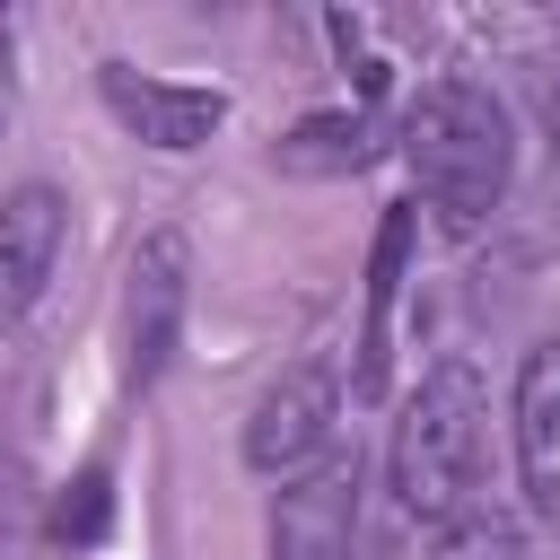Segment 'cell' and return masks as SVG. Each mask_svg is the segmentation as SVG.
Wrapping results in <instances>:
<instances>
[{
	"label": "cell",
	"mask_w": 560,
	"mask_h": 560,
	"mask_svg": "<svg viewBox=\"0 0 560 560\" xmlns=\"http://www.w3.org/2000/svg\"><path fill=\"white\" fill-rule=\"evenodd\" d=\"M411 236H420V201H394L376 219V254H368V324H359V359H350V394L376 402L385 394V359H394V306L411 280Z\"/></svg>",
	"instance_id": "8"
},
{
	"label": "cell",
	"mask_w": 560,
	"mask_h": 560,
	"mask_svg": "<svg viewBox=\"0 0 560 560\" xmlns=\"http://www.w3.org/2000/svg\"><path fill=\"white\" fill-rule=\"evenodd\" d=\"M438 560H525V534H516L508 508H464L438 534Z\"/></svg>",
	"instance_id": "12"
},
{
	"label": "cell",
	"mask_w": 560,
	"mask_h": 560,
	"mask_svg": "<svg viewBox=\"0 0 560 560\" xmlns=\"http://www.w3.org/2000/svg\"><path fill=\"white\" fill-rule=\"evenodd\" d=\"M376 149H385V122H376L368 105H350V114H306L271 158H280L289 175H359Z\"/></svg>",
	"instance_id": "10"
},
{
	"label": "cell",
	"mask_w": 560,
	"mask_h": 560,
	"mask_svg": "<svg viewBox=\"0 0 560 560\" xmlns=\"http://www.w3.org/2000/svg\"><path fill=\"white\" fill-rule=\"evenodd\" d=\"M61 236H70V201L52 184H18L0 201V341L35 315V298L61 262Z\"/></svg>",
	"instance_id": "7"
},
{
	"label": "cell",
	"mask_w": 560,
	"mask_h": 560,
	"mask_svg": "<svg viewBox=\"0 0 560 560\" xmlns=\"http://www.w3.org/2000/svg\"><path fill=\"white\" fill-rule=\"evenodd\" d=\"M332 438H341V368H332V359L280 368V376L254 394V411H245V464L271 472V481L315 472V464L332 455Z\"/></svg>",
	"instance_id": "3"
},
{
	"label": "cell",
	"mask_w": 560,
	"mask_h": 560,
	"mask_svg": "<svg viewBox=\"0 0 560 560\" xmlns=\"http://www.w3.org/2000/svg\"><path fill=\"white\" fill-rule=\"evenodd\" d=\"M105 525H114V472L105 464H88L79 481H61L44 499V542L52 551H88V542H105Z\"/></svg>",
	"instance_id": "11"
},
{
	"label": "cell",
	"mask_w": 560,
	"mask_h": 560,
	"mask_svg": "<svg viewBox=\"0 0 560 560\" xmlns=\"http://www.w3.org/2000/svg\"><path fill=\"white\" fill-rule=\"evenodd\" d=\"M516 472H525V499L560 525V332L534 341L516 368Z\"/></svg>",
	"instance_id": "9"
},
{
	"label": "cell",
	"mask_w": 560,
	"mask_h": 560,
	"mask_svg": "<svg viewBox=\"0 0 560 560\" xmlns=\"http://www.w3.org/2000/svg\"><path fill=\"white\" fill-rule=\"evenodd\" d=\"M359 490H368L359 446H332L315 472L280 481V499H271V560H350V542H359Z\"/></svg>",
	"instance_id": "4"
},
{
	"label": "cell",
	"mask_w": 560,
	"mask_h": 560,
	"mask_svg": "<svg viewBox=\"0 0 560 560\" xmlns=\"http://www.w3.org/2000/svg\"><path fill=\"white\" fill-rule=\"evenodd\" d=\"M184 271H192V254H184L175 228L140 236L131 289H122V376H131V385H158L166 359H175V332H184Z\"/></svg>",
	"instance_id": "5"
},
{
	"label": "cell",
	"mask_w": 560,
	"mask_h": 560,
	"mask_svg": "<svg viewBox=\"0 0 560 560\" xmlns=\"http://www.w3.org/2000/svg\"><path fill=\"white\" fill-rule=\"evenodd\" d=\"M542 131H551V158H560V79H542Z\"/></svg>",
	"instance_id": "13"
},
{
	"label": "cell",
	"mask_w": 560,
	"mask_h": 560,
	"mask_svg": "<svg viewBox=\"0 0 560 560\" xmlns=\"http://www.w3.org/2000/svg\"><path fill=\"white\" fill-rule=\"evenodd\" d=\"M402 158H411L420 201L446 228H472L508 192V166H516L508 105L490 88H472V79H429L411 96V114H402Z\"/></svg>",
	"instance_id": "1"
},
{
	"label": "cell",
	"mask_w": 560,
	"mask_h": 560,
	"mask_svg": "<svg viewBox=\"0 0 560 560\" xmlns=\"http://www.w3.org/2000/svg\"><path fill=\"white\" fill-rule=\"evenodd\" d=\"M481 438H490V394L464 359H438L402 420H394V446H385V472H394V499L402 516L420 525H455L472 508V481H481Z\"/></svg>",
	"instance_id": "2"
},
{
	"label": "cell",
	"mask_w": 560,
	"mask_h": 560,
	"mask_svg": "<svg viewBox=\"0 0 560 560\" xmlns=\"http://www.w3.org/2000/svg\"><path fill=\"white\" fill-rule=\"evenodd\" d=\"M96 96H105V114H114L131 140H149V149H201V140L228 122V96H219V88H175V79L131 70V61H105V70H96Z\"/></svg>",
	"instance_id": "6"
}]
</instances>
